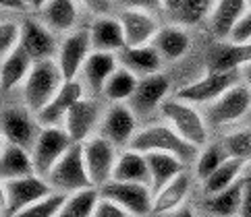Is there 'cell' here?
Returning a JSON list of instances; mask_svg holds the SVG:
<instances>
[{"label": "cell", "mask_w": 251, "mask_h": 217, "mask_svg": "<svg viewBox=\"0 0 251 217\" xmlns=\"http://www.w3.org/2000/svg\"><path fill=\"white\" fill-rule=\"evenodd\" d=\"M21 48L33 58V62H46V60H54L58 54V43L56 38L46 25L40 19H31L27 17L21 23Z\"/></svg>", "instance_id": "e0dca14e"}, {"label": "cell", "mask_w": 251, "mask_h": 217, "mask_svg": "<svg viewBox=\"0 0 251 217\" xmlns=\"http://www.w3.org/2000/svg\"><path fill=\"white\" fill-rule=\"evenodd\" d=\"M168 91H170V81L162 72L139 79V87H137L135 95H133V99L129 102V108L135 112V116L151 114L154 110L162 108V104L168 99L166 97Z\"/></svg>", "instance_id": "ac0fdd59"}, {"label": "cell", "mask_w": 251, "mask_h": 217, "mask_svg": "<svg viewBox=\"0 0 251 217\" xmlns=\"http://www.w3.org/2000/svg\"><path fill=\"white\" fill-rule=\"evenodd\" d=\"M245 164H247V161H243V159L228 157L208 180H203L205 193H208L210 196H214V195H218L222 191H226V188H230L232 184H237L241 172H243V168H245Z\"/></svg>", "instance_id": "d6a6232c"}, {"label": "cell", "mask_w": 251, "mask_h": 217, "mask_svg": "<svg viewBox=\"0 0 251 217\" xmlns=\"http://www.w3.org/2000/svg\"><path fill=\"white\" fill-rule=\"evenodd\" d=\"M251 62V43L245 46H235V43H220L210 56V70L214 72H226L239 70L243 65Z\"/></svg>", "instance_id": "f546056e"}, {"label": "cell", "mask_w": 251, "mask_h": 217, "mask_svg": "<svg viewBox=\"0 0 251 217\" xmlns=\"http://www.w3.org/2000/svg\"><path fill=\"white\" fill-rule=\"evenodd\" d=\"M73 139L71 134L62 129V126H54V129H42L40 137L35 141L31 149L35 174L42 178H48V174L58 161L67 155V151L73 147Z\"/></svg>", "instance_id": "52a82bcc"}, {"label": "cell", "mask_w": 251, "mask_h": 217, "mask_svg": "<svg viewBox=\"0 0 251 217\" xmlns=\"http://www.w3.org/2000/svg\"><path fill=\"white\" fill-rule=\"evenodd\" d=\"M83 93H85V87H83L81 81H77V79L75 81H65L62 87L58 89V93L54 95V99H52L42 112L35 114L40 126L42 129H54V126L65 124L71 108H73L79 99L85 97Z\"/></svg>", "instance_id": "2e32d148"}, {"label": "cell", "mask_w": 251, "mask_h": 217, "mask_svg": "<svg viewBox=\"0 0 251 217\" xmlns=\"http://www.w3.org/2000/svg\"><path fill=\"white\" fill-rule=\"evenodd\" d=\"M0 176H2V182L38 176L35 174L31 151L2 141V153H0Z\"/></svg>", "instance_id": "603a6c76"}, {"label": "cell", "mask_w": 251, "mask_h": 217, "mask_svg": "<svg viewBox=\"0 0 251 217\" xmlns=\"http://www.w3.org/2000/svg\"><path fill=\"white\" fill-rule=\"evenodd\" d=\"M249 4L245 0H220L214 2V8L210 13V29L218 40L232 38V31L237 29L239 21L243 19Z\"/></svg>", "instance_id": "7402d4cb"}, {"label": "cell", "mask_w": 251, "mask_h": 217, "mask_svg": "<svg viewBox=\"0 0 251 217\" xmlns=\"http://www.w3.org/2000/svg\"><path fill=\"white\" fill-rule=\"evenodd\" d=\"M239 217H251V180H247L243 188V201H241Z\"/></svg>", "instance_id": "60d3db41"}, {"label": "cell", "mask_w": 251, "mask_h": 217, "mask_svg": "<svg viewBox=\"0 0 251 217\" xmlns=\"http://www.w3.org/2000/svg\"><path fill=\"white\" fill-rule=\"evenodd\" d=\"M119 54H108V52H92L81 70V83L85 89H89L96 95H102L104 85L108 79L114 75L119 68Z\"/></svg>", "instance_id": "ffe728a7"}, {"label": "cell", "mask_w": 251, "mask_h": 217, "mask_svg": "<svg viewBox=\"0 0 251 217\" xmlns=\"http://www.w3.org/2000/svg\"><path fill=\"white\" fill-rule=\"evenodd\" d=\"M81 147H83V159H85L89 180H92V186L100 191L102 186L112 182L114 166H116V159H119L116 147L106 139H102L100 134L85 141Z\"/></svg>", "instance_id": "9c48e42d"}, {"label": "cell", "mask_w": 251, "mask_h": 217, "mask_svg": "<svg viewBox=\"0 0 251 217\" xmlns=\"http://www.w3.org/2000/svg\"><path fill=\"white\" fill-rule=\"evenodd\" d=\"M241 83L239 70H226V72H214L208 70V75L193 81V83L181 87L176 91V99L191 106H212L218 97Z\"/></svg>", "instance_id": "5b68a950"}, {"label": "cell", "mask_w": 251, "mask_h": 217, "mask_svg": "<svg viewBox=\"0 0 251 217\" xmlns=\"http://www.w3.org/2000/svg\"><path fill=\"white\" fill-rule=\"evenodd\" d=\"M226 159H228V155H226V151H224V147H220V145H205V147L201 149V153L197 155V159H195L197 178H200L201 182L208 180Z\"/></svg>", "instance_id": "e575fe53"}, {"label": "cell", "mask_w": 251, "mask_h": 217, "mask_svg": "<svg viewBox=\"0 0 251 217\" xmlns=\"http://www.w3.org/2000/svg\"><path fill=\"white\" fill-rule=\"evenodd\" d=\"M92 217H131V215L125 209H121L116 203H112V201H108V198L102 196Z\"/></svg>", "instance_id": "ab89813d"}, {"label": "cell", "mask_w": 251, "mask_h": 217, "mask_svg": "<svg viewBox=\"0 0 251 217\" xmlns=\"http://www.w3.org/2000/svg\"><path fill=\"white\" fill-rule=\"evenodd\" d=\"M239 72H241V83L247 85V87L251 89V62H249V65H243V66H241Z\"/></svg>", "instance_id": "b9f144b4"}, {"label": "cell", "mask_w": 251, "mask_h": 217, "mask_svg": "<svg viewBox=\"0 0 251 217\" xmlns=\"http://www.w3.org/2000/svg\"><path fill=\"white\" fill-rule=\"evenodd\" d=\"M52 193L54 191L48 184V180L42 176L2 182V217H13L27 207L40 203L42 198L50 196Z\"/></svg>", "instance_id": "8992f818"}, {"label": "cell", "mask_w": 251, "mask_h": 217, "mask_svg": "<svg viewBox=\"0 0 251 217\" xmlns=\"http://www.w3.org/2000/svg\"><path fill=\"white\" fill-rule=\"evenodd\" d=\"M100 137L112 143L116 149L127 151L131 143L137 137V116L127 104H112L106 110L102 124H100Z\"/></svg>", "instance_id": "30bf717a"}, {"label": "cell", "mask_w": 251, "mask_h": 217, "mask_svg": "<svg viewBox=\"0 0 251 217\" xmlns=\"http://www.w3.org/2000/svg\"><path fill=\"white\" fill-rule=\"evenodd\" d=\"M100 195L116 203L131 217H148L154 213V195L150 184H131V182H108L100 188Z\"/></svg>", "instance_id": "ba28073f"}, {"label": "cell", "mask_w": 251, "mask_h": 217, "mask_svg": "<svg viewBox=\"0 0 251 217\" xmlns=\"http://www.w3.org/2000/svg\"><path fill=\"white\" fill-rule=\"evenodd\" d=\"M48 184L54 193L60 195H75L85 188H92V180H89L85 159H83V147L81 145H73L67 155L62 157L54 170L48 174Z\"/></svg>", "instance_id": "277c9868"}, {"label": "cell", "mask_w": 251, "mask_h": 217, "mask_svg": "<svg viewBox=\"0 0 251 217\" xmlns=\"http://www.w3.org/2000/svg\"><path fill=\"white\" fill-rule=\"evenodd\" d=\"M89 40H92V50L94 52H108V54H121L127 43H125V33L123 27L116 17L100 15L94 19L89 27Z\"/></svg>", "instance_id": "d6986e66"}, {"label": "cell", "mask_w": 251, "mask_h": 217, "mask_svg": "<svg viewBox=\"0 0 251 217\" xmlns=\"http://www.w3.org/2000/svg\"><path fill=\"white\" fill-rule=\"evenodd\" d=\"M148 168H150V186H154V191H162V188L173 182L176 176H181L185 170V161H181L175 155L168 153H148Z\"/></svg>", "instance_id": "83f0119b"}, {"label": "cell", "mask_w": 251, "mask_h": 217, "mask_svg": "<svg viewBox=\"0 0 251 217\" xmlns=\"http://www.w3.org/2000/svg\"><path fill=\"white\" fill-rule=\"evenodd\" d=\"M40 21L48 27L52 33H73V27L77 23L79 8L71 0H48V2L38 4Z\"/></svg>", "instance_id": "44dd1931"}, {"label": "cell", "mask_w": 251, "mask_h": 217, "mask_svg": "<svg viewBox=\"0 0 251 217\" xmlns=\"http://www.w3.org/2000/svg\"><path fill=\"white\" fill-rule=\"evenodd\" d=\"M249 110H251V89L243 83H239L232 89H228L222 97H218L212 106L205 108V120L216 126L232 124L243 118Z\"/></svg>", "instance_id": "9a60e30c"}, {"label": "cell", "mask_w": 251, "mask_h": 217, "mask_svg": "<svg viewBox=\"0 0 251 217\" xmlns=\"http://www.w3.org/2000/svg\"><path fill=\"white\" fill-rule=\"evenodd\" d=\"M230 43H235V46H245V43H251V4L247 8V13L243 15V19L239 21L237 29L232 31Z\"/></svg>", "instance_id": "f35d334b"}, {"label": "cell", "mask_w": 251, "mask_h": 217, "mask_svg": "<svg viewBox=\"0 0 251 217\" xmlns=\"http://www.w3.org/2000/svg\"><path fill=\"white\" fill-rule=\"evenodd\" d=\"M164 8L183 25H197L203 19H210L214 2H208V0H170V2H164Z\"/></svg>", "instance_id": "1f68e13d"}, {"label": "cell", "mask_w": 251, "mask_h": 217, "mask_svg": "<svg viewBox=\"0 0 251 217\" xmlns=\"http://www.w3.org/2000/svg\"><path fill=\"white\" fill-rule=\"evenodd\" d=\"M129 149L146 153V155L148 153H168V155H175L185 164L197 159V155H200L193 145L187 143L168 124H151L141 129Z\"/></svg>", "instance_id": "6da1fadb"}, {"label": "cell", "mask_w": 251, "mask_h": 217, "mask_svg": "<svg viewBox=\"0 0 251 217\" xmlns=\"http://www.w3.org/2000/svg\"><path fill=\"white\" fill-rule=\"evenodd\" d=\"M224 151L228 157L237 159H251V130H239L235 134H230L224 143Z\"/></svg>", "instance_id": "8d00e7d4"}, {"label": "cell", "mask_w": 251, "mask_h": 217, "mask_svg": "<svg viewBox=\"0 0 251 217\" xmlns=\"http://www.w3.org/2000/svg\"><path fill=\"white\" fill-rule=\"evenodd\" d=\"M114 182H131V184H150V168L146 153L127 149L123 151L114 166L112 174Z\"/></svg>", "instance_id": "d4e9b609"}, {"label": "cell", "mask_w": 251, "mask_h": 217, "mask_svg": "<svg viewBox=\"0 0 251 217\" xmlns=\"http://www.w3.org/2000/svg\"><path fill=\"white\" fill-rule=\"evenodd\" d=\"M92 40H89V31L77 29L73 33L65 35L60 42L58 54H56V65L62 72L65 81H75L85 66V62L92 54Z\"/></svg>", "instance_id": "7c38bea8"}, {"label": "cell", "mask_w": 251, "mask_h": 217, "mask_svg": "<svg viewBox=\"0 0 251 217\" xmlns=\"http://www.w3.org/2000/svg\"><path fill=\"white\" fill-rule=\"evenodd\" d=\"M65 203H67V195L52 193L50 196L42 198L40 203L27 207V209L19 211V213L13 215V217H56V215L62 211Z\"/></svg>", "instance_id": "d590c367"}, {"label": "cell", "mask_w": 251, "mask_h": 217, "mask_svg": "<svg viewBox=\"0 0 251 217\" xmlns=\"http://www.w3.org/2000/svg\"><path fill=\"white\" fill-rule=\"evenodd\" d=\"M62 83H65V79H62L56 60L35 62L27 81L23 83V99L27 110L33 114L42 112L54 99Z\"/></svg>", "instance_id": "3957f363"}, {"label": "cell", "mask_w": 251, "mask_h": 217, "mask_svg": "<svg viewBox=\"0 0 251 217\" xmlns=\"http://www.w3.org/2000/svg\"><path fill=\"white\" fill-rule=\"evenodd\" d=\"M137 87H139V77H135L125 66H119L114 70V75L108 79V83L104 85L102 95L112 104H127L135 95Z\"/></svg>", "instance_id": "4dcf8cb0"}, {"label": "cell", "mask_w": 251, "mask_h": 217, "mask_svg": "<svg viewBox=\"0 0 251 217\" xmlns=\"http://www.w3.org/2000/svg\"><path fill=\"white\" fill-rule=\"evenodd\" d=\"M168 217H197V215L193 213V209H189V207H181V209L175 211V213H170Z\"/></svg>", "instance_id": "7bdbcfd3"}, {"label": "cell", "mask_w": 251, "mask_h": 217, "mask_svg": "<svg viewBox=\"0 0 251 217\" xmlns=\"http://www.w3.org/2000/svg\"><path fill=\"white\" fill-rule=\"evenodd\" d=\"M151 46L158 50L162 60H178L189 52L191 38L181 25H166V27H160Z\"/></svg>", "instance_id": "4316f807"}, {"label": "cell", "mask_w": 251, "mask_h": 217, "mask_svg": "<svg viewBox=\"0 0 251 217\" xmlns=\"http://www.w3.org/2000/svg\"><path fill=\"white\" fill-rule=\"evenodd\" d=\"M33 65H35L33 58L21 46L13 54H8L6 58H2V65H0V83H2V91H11V89H15L17 85L25 83Z\"/></svg>", "instance_id": "f1b7e54d"}, {"label": "cell", "mask_w": 251, "mask_h": 217, "mask_svg": "<svg viewBox=\"0 0 251 217\" xmlns=\"http://www.w3.org/2000/svg\"><path fill=\"white\" fill-rule=\"evenodd\" d=\"M2 141L31 151L40 137L42 126L27 108H4L2 110Z\"/></svg>", "instance_id": "8fae6325"}, {"label": "cell", "mask_w": 251, "mask_h": 217, "mask_svg": "<svg viewBox=\"0 0 251 217\" xmlns=\"http://www.w3.org/2000/svg\"><path fill=\"white\" fill-rule=\"evenodd\" d=\"M21 25L15 21H2L0 25V54L6 58L8 54H13L17 48L21 46Z\"/></svg>", "instance_id": "74e56055"}, {"label": "cell", "mask_w": 251, "mask_h": 217, "mask_svg": "<svg viewBox=\"0 0 251 217\" xmlns=\"http://www.w3.org/2000/svg\"><path fill=\"white\" fill-rule=\"evenodd\" d=\"M121 66L131 70L135 77L146 79L151 75H158L162 66V56L158 54L154 46H141V48H125L119 54Z\"/></svg>", "instance_id": "cb8c5ba5"}, {"label": "cell", "mask_w": 251, "mask_h": 217, "mask_svg": "<svg viewBox=\"0 0 251 217\" xmlns=\"http://www.w3.org/2000/svg\"><path fill=\"white\" fill-rule=\"evenodd\" d=\"M102 118L104 116L100 110V104H98L94 97H83L71 108L62 129L71 134V139H73L75 145H83L85 141L96 137L94 132L100 130Z\"/></svg>", "instance_id": "5bb4252c"}, {"label": "cell", "mask_w": 251, "mask_h": 217, "mask_svg": "<svg viewBox=\"0 0 251 217\" xmlns=\"http://www.w3.org/2000/svg\"><path fill=\"white\" fill-rule=\"evenodd\" d=\"M243 188L245 182L239 180L237 184H232L226 191H222L218 195H214L208 198V211L218 215V217H230L239 215L241 211V201H243Z\"/></svg>", "instance_id": "836d02e7"}, {"label": "cell", "mask_w": 251, "mask_h": 217, "mask_svg": "<svg viewBox=\"0 0 251 217\" xmlns=\"http://www.w3.org/2000/svg\"><path fill=\"white\" fill-rule=\"evenodd\" d=\"M160 114L170 129L181 134L195 149H203L208 145V120L195 110V106L170 97L160 108Z\"/></svg>", "instance_id": "7a4b0ae2"}, {"label": "cell", "mask_w": 251, "mask_h": 217, "mask_svg": "<svg viewBox=\"0 0 251 217\" xmlns=\"http://www.w3.org/2000/svg\"><path fill=\"white\" fill-rule=\"evenodd\" d=\"M191 191V176L183 172L181 176H176L173 182H168L162 191L154 195V213L156 215H170L178 211L185 203V198L189 196Z\"/></svg>", "instance_id": "484cf974"}, {"label": "cell", "mask_w": 251, "mask_h": 217, "mask_svg": "<svg viewBox=\"0 0 251 217\" xmlns=\"http://www.w3.org/2000/svg\"><path fill=\"white\" fill-rule=\"evenodd\" d=\"M119 23L125 33V43L127 48H141L151 46L160 31L156 17L141 6H127L119 13Z\"/></svg>", "instance_id": "4fadbf2b"}, {"label": "cell", "mask_w": 251, "mask_h": 217, "mask_svg": "<svg viewBox=\"0 0 251 217\" xmlns=\"http://www.w3.org/2000/svg\"><path fill=\"white\" fill-rule=\"evenodd\" d=\"M56 217H75V215H73V213H69V211L65 209V207H62V211H60Z\"/></svg>", "instance_id": "ee69618b"}]
</instances>
